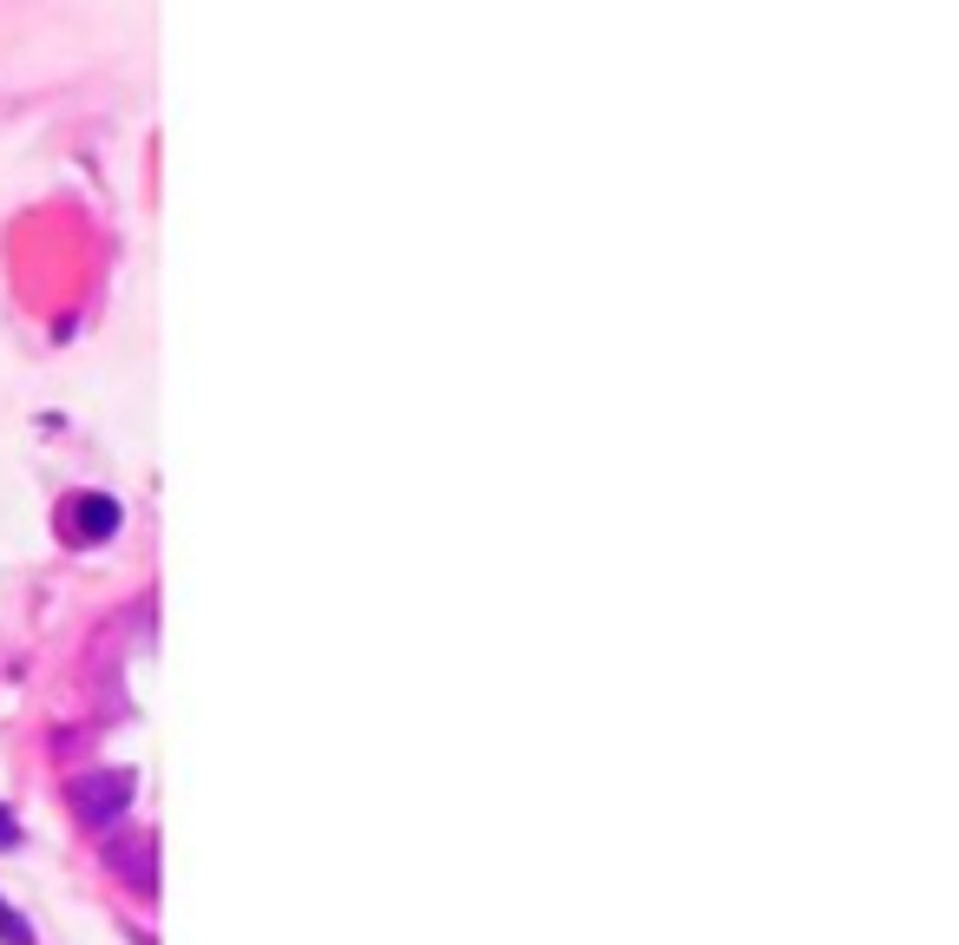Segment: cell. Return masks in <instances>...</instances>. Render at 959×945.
<instances>
[{
	"label": "cell",
	"instance_id": "6da1fadb",
	"mask_svg": "<svg viewBox=\"0 0 959 945\" xmlns=\"http://www.w3.org/2000/svg\"><path fill=\"white\" fill-rule=\"evenodd\" d=\"M125 802H132V775L125 769H99V775L72 782V808H79L85 828H112L125 815Z\"/></svg>",
	"mask_w": 959,
	"mask_h": 945
},
{
	"label": "cell",
	"instance_id": "7a4b0ae2",
	"mask_svg": "<svg viewBox=\"0 0 959 945\" xmlns=\"http://www.w3.org/2000/svg\"><path fill=\"white\" fill-rule=\"evenodd\" d=\"M105 867H112L132 894H158V841H151V834H118V841H105Z\"/></svg>",
	"mask_w": 959,
	"mask_h": 945
},
{
	"label": "cell",
	"instance_id": "3957f363",
	"mask_svg": "<svg viewBox=\"0 0 959 945\" xmlns=\"http://www.w3.org/2000/svg\"><path fill=\"white\" fill-rule=\"evenodd\" d=\"M59 519H66V539L92 545V539H112V532H118V499H105V493H72Z\"/></svg>",
	"mask_w": 959,
	"mask_h": 945
},
{
	"label": "cell",
	"instance_id": "277c9868",
	"mask_svg": "<svg viewBox=\"0 0 959 945\" xmlns=\"http://www.w3.org/2000/svg\"><path fill=\"white\" fill-rule=\"evenodd\" d=\"M0 945H33V926H26L7 900H0Z\"/></svg>",
	"mask_w": 959,
	"mask_h": 945
},
{
	"label": "cell",
	"instance_id": "5b68a950",
	"mask_svg": "<svg viewBox=\"0 0 959 945\" xmlns=\"http://www.w3.org/2000/svg\"><path fill=\"white\" fill-rule=\"evenodd\" d=\"M20 848V821H13V808H0V854H13Z\"/></svg>",
	"mask_w": 959,
	"mask_h": 945
}]
</instances>
